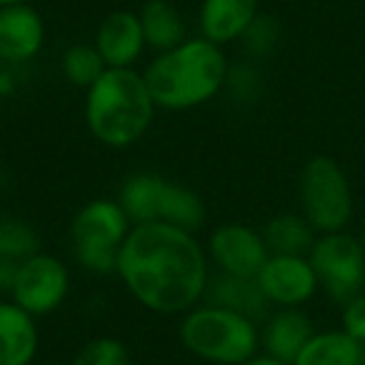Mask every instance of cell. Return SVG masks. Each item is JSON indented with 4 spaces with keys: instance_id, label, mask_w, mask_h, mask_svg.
<instances>
[{
    "instance_id": "32",
    "label": "cell",
    "mask_w": 365,
    "mask_h": 365,
    "mask_svg": "<svg viewBox=\"0 0 365 365\" xmlns=\"http://www.w3.org/2000/svg\"><path fill=\"white\" fill-rule=\"evenodd\" d=\"M36 365H58V363H36Z\"/></svg>"
},
{
    "instance_id": "11",
    "label": "cell",
    "mask_w": 365,
    "mask_h": 365,
    "mask_svg": "<svg viewBox=\"0 0 365 365\" xmlns=\"http://www.w3.org/2000/svg\"><path fill=\"white\" fill-rule=\"evenodd\" d=\"M48 41L46 18L36 6L0 8V63L28 68L38 61Z\"/></svg>"
},
{
    "instance_id": "7",
    "label": "cell",
    "mask_w": 365,
    "mask_h": 365,
    "mask_svg": "<svg viewBox=\"0 0 365 365\" xmlns=\"http://www.w3.org/2000/svg\"><path fill=\"white\" fill-rule=\"evenodd\" d=\"M308 260L318 275L320 290L343 305L365 293V245L350 230L323 233L315 238Z\"/></svg>"
},
{
    "instance_id": "25",
    "label": "cell",
    "mask_w": 365,
    "mask_h": 365,
    "mask_svg": "<svg viewBox=\"0 0 365 365\" xmlns=\"http://www.w3.org/2000/svg\"><path fill=\"white\" fill-rule=\"evenodd\" d=\"M283 38V28L280 21L270 13H260L250 28L240 38V48H243V58H250L255 63H263L265 58H270L280 46Z\"/></svg>"
},
{
    "instance_id": "28",
    "label": "cell",
    "mask_w": 365,
    "mask_h": 365,
    "mask_svg": "<svg viewBox=\"0 0 365 365\" xmlns=\"http://www.w3.org/2000/svg\"><path fill=\"white\" fill-rule=\"evenodd\" d=\"M18 263L16 260L0 258V298H11L13 283H16Z\"/></svg>"
},
{
    "instance_id": "27",
    "label": "cell",
    "mask_w": 365,
    "mask_h": 365,
    "mask_svg": "<svg viewBox=\"0 0 365 365\" xmlns=\"http://www.w3.org/2000/svg\"><path fill=\"white\" fill-rule=\"evenodd\" d=\"M340 328L358 343H365V293L340 305Z\"/></svg>"
},
{
    "instance_id": "13",
    "label": "cell",
    "mask_w": 365,
    "mask_h": 365,
    "mask_svg": "<svg viewBox=\"0 0 365 365\" xmlns=\"http://www.w3.org/2000/svg\"><path fill=\"white\" fill-rule=\"evenodd\" d=\"M258 16L260 0H200L195 23L200 38L228 48L240 43L243 33Z\"/></svg>"
},
{
    "instance_id": "6",
    "label": "cell",
    "mask_w": 365,
    "mask_h": 365,
    "mask_svg": "<svg viewBox=\"0 0 365 365\" xmlns=\"http://www.w3.org/2000/svg\"><path fill=\"white\" fill-rule=\"evenodd\" d=\"M298 213L318 235L348 230L355 213L353 185L335 158L313 155L298 175Z\"/></svg>"
},
{
    "instance_id": "18",
    "label": "cell",
    "mask_w": 365,
    "mask_h": 365,
    "mask_svg": "<svg viewBox=\"0 0 365 365\" xmlns=\"http://www.w3.org/2000/svg\"><path fill=\"white\" fill-rule=\"evenodd\" d=\"M363 363V343L350 338L343 328L315 330L303 345L293 365H360Z\"/></svg>"
},
{
    "instance_id": "10",
    "label": "cell",
    "mask_w": 365,
    "mask_h": 365,
    "mask_svg": "<svg viewBox=\"0 0 365 365\" xmlns=\"http://www.w3.org/2000/svg\"><path fill=\"white\" fill-rule=\"evenodd\" d=\"M255 280L270 308H303L320 290L308 255H270Z\"/></svg>"
},
{
    "instance_id": "29",
    "label": "cell",
    "mask_w": 365,
    "mask_h": 365,
    "mask_svg": "<svg viewBox=\"0 0 365 365\" xmlns=\"http://www.w3.org/2000/svg\"><path fill=\"white\" fill-rule=\"evenodd\" d=\"M243 365H290V363H283V360H275L265 353H258L255 358H250L248 363H243Z\"/></svg>"
},
{
    "instance_id": "30",
    "label": "cell",
    "mask_w": 365,
    "mask_h": 365,
    "mask_svg": "<svg viewBox=\"0 0 365 365\" xmlns=\"http://www.w3.org/2000/svg\"><path fill=\"white\" fill-rule=\"evenodd\" d=\"M36 0H0V8H8V6H33Z\"/></svg>"
},
{
    "instance_id": "22",
    "label": "cell",
    "mask_w": 365,
    "mask_h": 365,
    "mask_svg": "<svg viewBox=\"0 0 365 365\" xmlns=\"http://www.w3.org/2000/svg\"><path fill=\"white\" fill-rule=\"evenodd\" d=\"M108 71V66L103 63L101 53L96 51L93 43H73L63 51L61 56V73L73 88L86 93L103 73Z\"/></svg>"
},
{
    "instance_id": "23",
    "label": "cell",
    "mask_w": 365,
    "mask_h": 365,
    "mask_svg": "<svg viewBox=\"0 0 365 365\" xmlns=\"http://www.w3.org/2000/svg\"><path fill=\"white\" fill-rule=\"evenodd\" d=\"M38 250H43L41 233L33 228V223L18 215H0V258L21 263Z\"/></svg>"
},
{
    "instance_id": "34",
    "label": "cell",
    "mask_w": 365,
    "mask_h": 365,
    "mask_svg": "<svg viewBox=\"0 0 365 365\" xmlns=\"http://www.w3.org/2000/svg\"><path fill=\"white\" fill-rule=\"evenodd\" d=\"M0 71H3V63H0Z\"/></svg>"
},
{
    "instance_id": "17",
    "label": "cell",
    "mask_w": 365,
    "mask_h": 365,
    "mask_svg": "<svg viewBox=\"0 0 365 365\" xmlns=\"http://www.w3.org/2000/svg\"><path fill=\"white\" fill-rule=\"evenodd\" d=\"M138 16H140L145 46L153 56L155 53L173 51L185 38H190L188 23H185V18H182V13L178 11V6L173 0H150V3H143Z\"/></svg>"
},
{
    "instance_id": "2",
    "label": "cell",
    "mask_w": 365,
    "mask_h": 365,
    "mask_svg": "<svg viewBox=\"0 0 365 365\" xmlns=\"http://www.w3.org/2000/svg\"><path fill=\"white\" fill-rule=\"evenodd\" d=\"M225 48L190 36L173 51L155 53L143 68L158 110L185 113L215 101L225 88L228 76Z\"/></svg>"
},
{
    "instance_id": "5",
    "label": "cell",
    "mask_w": 365,
    "mask_h": 365,
    "mask_svg": "<svg viewBox=\"0 0 365 365\" xmlns=\"http://www.w3.org/2000/svg\"><path fill=\"white\" fill-rule=\"evenodd\" d=\"M133 223L118 198H93L71 220V250L78 268L91 275H115L120 245Z\"/></svg>"
},
{
    "instance_id": "3",
    "label": "cell",
    "mask_w": 365,
    "mask_h": 365,
    "mask_svg": "<svg viewBox=\"0 0 365 365\" xmlns=\"http://www.w3.org/2000/svg\"><path fill=\"white\" fill-rule=\"evenodd\" d=\"M155 113L158 106L138 68H108L83 101L88 133L110 150L138 145L155 123Z\"/></svg>"
},
{
    "instance_id": "1",
    "label": "cell",
    "mask_w": 365,
    "mask_h": 365,
    "mask_svg": "<svg viewBox=\"0 0 365 365\" xmlns=\"http://www.w3.org/2000/svg\"><path fill=\"white\" fill-rule=\"evenodd\" d=\"M213 265L193 230L170 223H138L120 245L115 278L143 310L180 318L205 300Z\"/></svg>"
},
{
    "instance_id": "24",
    "label": "cell",
    "mask_w": 365,
    "mask_h": 365,
    "mask_svg": "<svg viewBox=\"0 0 365 365\" xmlns=\"http://www.w3.org/2000/svg\"><path fill=\"white\" fill-rule=\"evenodd\" d=\"M223 93L235 106L258 103L260 93H263V71H260L258 63L250 61V58H240V61L230 63Z\"/></svg>"
},
{
    "instance_id": "9",
    "label": "cell",
    "mask_w": 365,
    "mask_h": 365,
    "mask_svg": "<svg viewBox=\"0 0 365 365\" xmlns=\"http://www.w3.org/2000/svg\"><path fill=\"white\" fill-rule=\"evenodd\" d=\"M205 250L215 273L238 275V278H255L270 258L263 233L253 225L235 220L215 225L208 233Z\"/></svg>"
},
{
    "instance_id": "12",
    "label": "cell",
    "mask_w": 365,
    "mask_h": 365,
    "mask_svg": "<svg viewBox=\"0 0 365 365\" xmlns=\"http://www.w3.org/2000/svg\"><path fill=\"white\" fill-rule=\"evenodd\" d=\"M93 46L108 68H138L148 53L138 11H113L98 23Z\"/></svg>"
},
{
    "instance_id": "4",
    "label": "cell",
    "mask_w": 365,
    "mask_h": 365,
    "mask_svg": "<svg viewBox=\"0 0 365 365\" xmlns=\"http://www.w3.org/2000/svg\"><path fill=\"white\" fill-rule=\"evenodd\" d=\"M178 340L200 363L243 365L260 353V323L203 300L180 315Z\"/></svg>"
},
{
    "instance_id": "26",
    "label": "cell",
    "mask_w": 365,
    "mask_h": 365,
    "mask_svg": "<svg viewBox=\"0 0 365 365\" xmlns=\"http://www.w3.org/2000/svg\"><path fill=\"white\" fill-rule=\"evenodd\" d=\"M68 365H133V355L115 335H96L76 350Z\"/></svg>"
},
{
    "instance_id": "33",
    "label": "cell",
    "mask_w": 365,
    "mask_h": 365,
    "mask_svg": "<svg viewBox=\"0 0 365 365\" xmlns=\"http://www.w3.org/2000/svg\"><path fill=\"white\" fill-rule=\"evenodd\" d=\"M138 3H150V0H138Z\"/></svg>"
},
{
    "instance_id": "35",
    "label": "cell",
    "mask_w": 365,
    "mask_h": 365,
    "mask_svg": "<svg viewBox=\"0 0 365 365\" xmlns=\"http://www.w3.org/2000/svg\"><path fill=\"white\" fill-rule=\"evenodd\" d=\"M360 365H365V360H363V363H360Z\"/></svg>"
},
{
    "instance_id": "8",
    "label": "cell",
    "mask_w": 365,
    "mask_h": 365,
    "mask_svg": "<svg viewBox=\"0 0 365 365\" xmlns=\"http://www.w3.org/2000/svg\"><path fill=\"white\" fill-rule=\"evenodd\" d=\"M73 288L71 268L58 255L38 250L18 263L11 300L36 318H46L63 308Z\"/></svg>"
},
{
    "instance_id": "19",
    "label": "cell",
    "mask_w": 365,
    "mask_h": 365,
    "mask_svg": "<svg viewBox=\"0 0 365 365\" xmlns=\"http://www.w3.org/2000/svg\"><path fill=\"white\" fill-rule=\"evenodd\" d=\"M163 185H165V178L150 170L133 173L123 180L120 190H118V203L123 205L133 225L158 223Z\"/></svg>"
},
{
    "instance_id": "16",
    "label": "cell",
    "mask_w": 365,
    "mask_h": 365,
    "mask_svg": "<svg viewBox=\"0 0 365 365\" xmlns=\"http://www.w3.org/2000/svg\"><path fill=\"white\" fill-rule=\"evenodd\" d=\"M205 303L235 310L255 323H263L265 315L273 310L255 278H238V275L215 273V270L210 275L208 290H205Z\"/></svg>"
},
{
    "instance_id": "20",
    "label": "cell",
    "mask_w": 365,
    "mask_h": 365,
    "mask_svg": "<svg viewBox=\"0 0 365 365\" xmlns=\"http://www.w3.org/2000/svg\"><path fill=\"white\" fill-rule=\"evenodd\" d=\"M270 255H308L318 233L300 213H278L260 228Z\"/></svg>"
},
{
    "instance_id": "15",
    "label": "cell",
    "mask_w": 365,
    "mask_h": 365,
    "mask_svg": "<svg viewBox=\"0 0 365 365\" xmlns=\"http://www.w3.org/2000/svg\"><path fill=\"white\" fill-rule=\"evenodd\" d=\"M313 333V320L303 308H273L260 323V353L293 365Z\"/></svg>"
},
{
    "instance_id": "14",
    "label": "cell",
    "mask_w": 365,
    "mask_h": 365,
    "mask_svg": "<svg viewBox=\"0 0 365 365\" xmlns=\"http://www.w3.org/2000/svg\"><path fill=\"white\" fill-rule=\"evenodd\" d=\"M41 343L36 315L11 298H0V365H36Z\"/></svg>"
},
{
    "instance_id": "31",
    "label": "cell",
    "mask_w": 365,
    "mask_h": 365,
    "mask_svg": "<svg viewBox=\"0 0 365 365\" xmlns=\"http://www.w3.org/2000/svg\"><path fill=\"white\" fill-rule=\"evenodd\" d=\"M358 235H360V240H363V245H365V225H363V230H360Z\"/></svg>"
},
{
    "instance_id": "21",
    "label": "cell",
    "mask_w": 365,
    "mask_h": 365,
    "mask_svg": "<svg viewBox=\"0 0 365 365\" xmlns=\"http://www.w3.org/2000/svg\"><path fill=\"white\" fill-rule=\"evenodd\" d=\"M205 215H208L205 213V203L195 190L165 178V185H163L160 193V210H158L160 223H170L182 230L198 233L205 223Z\"/></svg>"
}]
</instances>
